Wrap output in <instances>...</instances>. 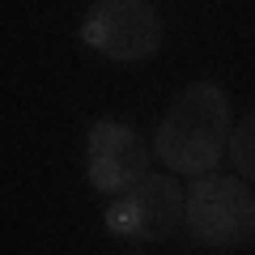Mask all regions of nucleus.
<instances>
[{
  "label": "nucleus",
  "instance_id": "obj_1",
  "mask_svg": "<svg viewBox=\"0 0 255 255\" xmlns=\"http://www.w3.org/2000/svg\"><path fill=\"white\" fill-rule=\"evenodd\" d=\"M230 140V90L221 81H191L153 132V157L179 179L217 170Z\"/></svg>",
  "mask_w": 255,
  "mask_h": 255
},
{
  "label": "nucleus",
  "instance_id": "obj_2",
  "mask_svg": "<svg viewBox=\"0 0 255 255\" xmlns=\"http://www.w3.org/2000/svg\"><path fill=\"white\" fill-rule=\"evenodd\" d=\"M183 230L200 251L255 247V187L243 174H196L183 187Z\"/></svg>",
  "mask_w": 255,
  "mask_h": 255
},
{
  "label": "nucleus",
  "instance_id": "obj_3",
  "mask_svg": "<svg viewBox=\"0 0 255 255\" xmlns=\"http://www.w3.org/2000/svg\"><path fill=\"white\" fill-rule=\"evenodd\" d=\"M179 226H183V183L153 170H145L124 191H115V200L102 213V230L128 247L166 243Z\"/></svg>",
  "mask_w": 255,
  "mask_h": 255
},
{
  "label": "nucleus",
  "instance_id": "obj_4",
  "mask_svg": "<svg viewBox=\"0 0 255 255\" xmlns=\"http://www.w3.org/2000/svg\"><path fill=\"white\" fill-rule=\"evenodd\" d=\"M77 38L111 64H145L162 51L166 26L145 0H98L81 17Z\"/></svg>",
  "mask_w": 255,
  "mask_h": 255
},
{
  "label": "nucleus",
  "instance_id": "obj_5",
  "mask_svg": "<svg viewBox=\"0 0 255 255\" xmlns=\"http://www.w3.org/2000/svg\"><path fill=\"white\" fill-rule=\"evenodd\" d=\"M149 157L153 145H145V136L124 119H94L85 132V179L102 196H115L128 183H136L149 170Z\"/></svg>",
  "mask_w": 255,
  "mask_h": 255
},
{
  "label": "nucleus",
  "instance_id": "obj_6",
  "mask_svg": "<svg viewBox=\"0 0 255 255\" xmlns=\"http://www.w3.org/2000/svg\"><path fill=\"white\" fill-rule=\"evenodd\" d=\"M226 153L234 174H243L247 183H255V111H247L234 128H230V140H226Z\"/></svg>",
  "mask_w": 255,
  "mask_h": 255
}]
</instances>
